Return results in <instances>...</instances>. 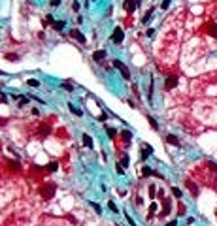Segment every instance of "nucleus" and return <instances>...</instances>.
<instances>
[{"label": "nucleus", "instance_id": "nucleus-1", "mask_svg": "<svg viewBox=\"0 0 217 226\" xmlns=\"http://www.w3.org/2000/svg\"><path fill=\"white\" fill-rule=\"evenodd\" d=\"M55 183H45V185H42L40 187V196H42L44 200H51L55 196Z\"/></svg>", "mask_w": 217, "mask_h": 226}, {"label": "nucleus", "instance_id": "nucleus-2", "mask_svg": "<svg viewBox=\"0 0 217 226\" xmlns=\"http://www.w3.org/2000/svg\"><path fill=\"white\" fill-rule=\"evenodd\" d=\"M113 66H115V68L117 70H119L121 72V75H123V78H125V79H130V72H128V68H127V64H123L121 62V60H113Z\"/></svg>", "mask_w": 217, "mask_h": 226}, {"label": "nucleus", "instance_id": "nucleus-3", "mask_svg": "<svg viewBox=\"0 0 217 226\" xmlns=\"http://www.w3.org/2000/svg\"><path fill=\"white\" fill-rule=\"evenodd\" d=\"M178 75H170V78H166V81H164V89H174V87H178Z\"/></svg>", "mask_w": 217, "mask_h": 226}, {"label": "nucleus", "instance_id": "nucleus-4", "mask_svg": "<svg viewBox=\"0 0 217 226\" xmlns=\"http://www.w3.org/2000/svg\"><path fill=\"white\" fill-rule=\"evenodd\" d=\"M123 36H125V34H123V28H115V30H113V34H111V42L113 43H121L123 42Z\"/></svg>", "mask_w": 217, "mask_h": 226}, {"label": "nucleus", "instance_id": "nucleus-5", "mask_svg": "<svg viewBox=\"0 0 217 226\" xmlns=\"http://www.w3.org/2000/svg\"><path fill=\"white\" fill-rule=\"evenodd\" d=\"M185 185H187V188H189L191 196H193V198L198 196V187H196V185H194L193 181H191V179H185Z\"/></svg>", "mask_w": 217, "mask_h": 226}, {"label": "nucleus", "instance_id": "nucleus-6", "mask_svg": "<svg viewBox=\"0 0 217 226\" xmlns=\"http://www.w3.org/2000/svg\"><path fill=\"white\" fill-rule=\"evenodd\" d=\"M170 211H172V202L166 198L162 202V211H161V217H166V215H170Z\"/></svg>", "mask_w": 217, "mask_h": 226}, {"label": "nucleus", "instance_id": "nucleus-7", "mask_svg": "<svg viewBox=\"0 0 217 226\" xmlns=\"http://www.w3.org/2000/svg\"><path fill=\"white\" fill-rule=\"evenodd\" d=\"M70 36H72V38H74V40H77V42H79V43H85V36L83 34H81L79 32V30H70Z\"/></svg>", "mask_w": 217, "mask_h": 226}, {"label": "nucleus", "instance_id": "nucleus-8", "mask_svg": "<svg viewBox=\"0 0 217 226\" xmlns=\"http://www.w3.org/2000/svg\"><path fill=\"white\" fill-rule=\"evenodd\" d=\"M164 141H166V143H170V145H174V147H178V145H179L178 136H174V134H168L166 138H164Z\"/></svg>", "mask_w": 217, "mask_h": 226}, {"label": "nucleus", "instance_id": "nucleus-9", "mask_svg": "<svg viewBox=\"0 0 217 226\" xmlns=\"http://www.w3.org/2000/svg\"><path fill=\"white\" fill-rule=\"evenodd\" d=\"M136 6H138V0H127V2H125V9H127L128 13L134 12V9H136Z\"/></svg>", "mask_w": 217, "mask_h": 226}, {"label": "nucleus", "instance_id": "nucleus-10", "mask_svg": "<svg viewBox=\"0 0 217 226\" xmlns=\"http://www.w3.org/2000/svg\"><path fill=\"white\" fill-rule=\"evenodd\" d=\"M121 138H123V141H125V145H130L132 132H130V130H123V132H121Z\"/></svg>", "mask_w": 217, "mask_h": 226}, {"label": "nucleus", "instance_id": "nucleus-11", "mask_svg": "<svg viewBox=\"0 0 217 226\" xmlns=\"http://www.w3.org/2000/svg\"><path fill=\"white\" fill-rule=\"evenodd\" d=\"M208 34L211 36V38H217V23H208Z\"/></svg>", "mask_w": 217, "mask_h": 226}, {"label": "nucleus", "instance_id": "nucleus-12", "mask_svg": "<svg viewBox=\"0 0 217 226\" xmlns=\"http://www.w3.org/2000/svg\"><path fill=\"white\" fill-rule=\"evenodd\" d=\"M104 56H106V51H95V53H92V60H95V62H102Z\"/></svg>", "mask_w": 217, "mask_h": 226}, {"label": "nucleus", "instance_id": "nucleus-13", "mask_svg": "<svg viewBox=\"0 0 217 226\" xmlns=\"http://www.w3.org/2000/svg\"><path fill=\"white\" fill-rule=\"evenodd\" d=\"M151 153H153V147L151 145H146V147L142 149V160H147V156L151 155Z\"/></svg>", "mask_w": 217, "mask_h": 226}, {"label": "nucleus", "instance_id": "nucleus-14", "mask_svg": "<svg viewBox=\"0 0 217 226\" xmlns=\"http://www.w3.org/2000/svg\"><path fill=\"white\" fill-rule=\"evenodd\" d=\"M81 140H83V145H85L87 149H91V147H92V138H91V136L83 134V138H81Z\"/></svg>", "mask_w": 217, "mask_h": 226}, {"label": "nucleus", "instance_id": "nucleus-15", "mask_svg": "<svg viewBox=\"0 0 217 226\" xmlns=\"http://www.w3.org/2000/svg\"><path fill=\"white\" fill-rule=\"evenodd\" d=\"M147 121H149V125H151V128H153V130H159V125H157V121H155L151 115H147Z\"/></svg>", "mask_w": 217, "mask_h": 226}, {"label": "nucleus", "instance_id": "nucleus-16", "mask_svg": "<svg viewBox=\"0 0 217 226\" xmlns=\"http://www.w3.org/2000/svg\"><path fill=\"white\" fill-rule=\"evenodd\" d=\"M142 175H143V177H149V175H153V170L149 168V166H146V168L142 170Z\"/></svg>", "mask_w": 217, "mask_h": 226}, {"label": "nucleus", "instance_id": "nucleus-17", "mask_svg": "<svg viewBox=\"0 0 217 226\" xmlns=\"http://www.w3.org/2000/svg\"><path fill=\"white\" fill-rule=\"evenodd\" d=\"M172 194L175 198H181L183 196V192H181V188H178V187H172Z\"/></svg>", "mask_w": 217, "mask_h": 226}, {"label": "nucleus", "instance_id": "nucleus-18", "mask_svg": "<svg viewBox=\"0 0 217 226\" xmlns=\"http://www.w3.org/2000/svg\"><path fill=\"white\" fill-rule=\"evenodd\" d=\"M155 211H157V204H151V205H149V215H147V219H151L153 215H155Z\"/></svg>", "mask_w": 217, "mask_h": 226}, {"label": "nucleus", "instance_id": "nucleus-19", "mask_svg": "<svg viewBox=\"0 0 217 226\" xmlns=\"http://www.w3.org/2000/svg\"><path fill=\"white\" fill-rule=\"evenodd\" d=\"M106 132H108V136H110V138H115L117 136V130H115V128H111V126H108Z\"/></svg>", "mask_w": 217, "mask_h": 226}, {"label": "nucleus", "instance_id": "nucleus-20", "mask_svg": "<svg viewBox=\"0 0 217 226\" xmlns=\"http://www.w3.org/2000/svg\"><path fill=\"white\" fill-rule=\"evenodd\" d=\"M153 12H155V9L151 8V9H149V12H147L146 15H143V19H142V23H146V25H147V21H149V17H151V15H153Z\"/></svg>", "mask_w": 217, "mask_h": 226}, {"label": "nucleus", "instance_id": "nucleus-21", "mask_svg": "<svg viewBox=\"0 0 217 226\" xmlns=\"http://www.w3.org/2000/svg\"><path fill=\"white\" fill-rule=\"evenodd\" d=\"M68 107H70V111H72V113H74V115H77V117H79V115H81V111H79V109H77V107H74V106H72V104H70Z\"/></svg>", "mask_w": 217, "mask_h": 226}, {"label": "nucleus", "instance_id": "nucleus-22", "mask_svg": "<svg viewBox=\"0 0 217 226\" xmlns=\"http://www.w3.org/2000/svg\"><path fill=\"white\" fill-rule=\"evenodd\" d=\"M108 207H110V209H111L113 213H117V211H119V209H117V205L113 204V202H108Z\"/></svg>", "mask_w": 217, "mask_h": 226}, {"label": "nucleus", "instance_id": "nucleus-23", "mask_svg": "<svg viewBox=\"0 0 217 226\" xmlns=\"http://www.w3.org/2000/svg\"><path fill=\"white\" fill-rule=\"evenodd\" d=\"M115 172H117V175H123V173H125V172H123V166H121V164H115Z\"/></svg>", "mask_w": 217, "mask_h": 226}, {"label": "nucleus", "instance_id": "nucleus-24", "mask_svg": "<svg viewBox=\"0 0 217 226\" xmlns=\"http://www.w3.org/2000/svg\"><path fill=\"white\" fill-rule=\"evenodd\" d=\"M53 27H55L57 30H63V28H64V23H63V21H57V23L53 25Z\"/></svg>", "mask_w": 217, "mask_h": 226}, {"label": "nucleus", "instance_id": "nucleus-25", "mask_svg": "<svg viewBox=\"0 0 217 226\" xmlns=\"http://www.w3.org/2000/svg\"><path fill=\"white\" fill-rule=\"evenodd\" d=\"M121 166H123V168H127V166H128V156H127V155L121 158Z\"/></svg>", "mask_w": 217, "mask_h": 226}, {"label": "nucleus", "instance_id": "nucleus-26", "mask_svg": "<svg viewBox=\"0 0 217 226\" xmlns=\"http://www.w3.org/2000/svg\"><path fill=\"white\" fill-rule=\"evenodd\" d=\"M91 205H92V209H95L96 213H102V209H100V205H98V204H95V202H91Z\"/></svg>", "mask_w": 217, "mask_h": 226}, {"label": "nucleus", "instance_id": "nucleus-27", "mask_svg": "<svg viewBox=\"0 0 217 226\" xmlns=\"http://www.w3.org/2000/svg\"><path fill=\"white\" fill-rule=\"evenodd\" d=\"M170 2H172V0H162L161 8H162V9H168V6H170Z\"/></svg>", "mask_w": 217, "mask_h": 226}, {"label": "nucleus", "instance_id": "nucleus-28", "mask_svg": "<svg viewBox=\"0 0 217 226\" xmlns=\"http://www.w3.org/2000/svg\"><path fill=\"white\" fill-rule=\"evenodd\" d=\"M155 188H157V187H153V185L149 187V196H151V198H155V194H157V191H155Z\"/></svg>", "mask_w": 217, "mask_h": 226}, {"label": "nucleus", "instance_id": "nucleus-29", "mask_svg": "<svg viewBox=\"0 0 217 226\" xmlns=\"http://www.w3.org/2000/svg\"><path fill=\"white\" fill-rule=\"evenodd\" d=\"M57 168H59V166H57V162H51L49 166H47V170H49V172H55Z\"/></svg>", "mask_w": 217, "mask_h": 226}, {"label": "nucleus", "instance_id": "nucleus-30", "mask_svg": "<svg viewBox=\"0 0 217 226\" xmlns=\"http://www.w3.org/2000/svg\"><path fill=\"white\" fill-rule=\"evenodd\" d=\"M27 83H28L30 87H38V85H40V83H38V81H36V79H28Z\"/></svg>", "mask_w": 217, "mask_h": 226}, {"label": "nucleus", "instance_id": "nucleus-31", "mask_svg": "<svg viewBox=\"0 0 217 226\" xmlns=\"http://www.w3.org/2000/svg\"><path fill=\"white\" fill-rule=\"evenodd\" d=\"M63 89H66V91H72V89H74V87H72L70 83H63Z\"/></svg>", "mask_w": 217, "mask_h": 226}, {"label": "nucleus", "instance_id": "nucleus-32", "mask_svg": "<svg viewBox=\"0 0 217 226\" xmlns=\"http://www.w3.org/2000/svg\"><path fill=\"white\" fill-rule=\"evenodd\" d=\"M166 226H178V220H170V222Z\"/></svg>", "mask_w": 217, "mask_h": 226}, {"label": "nucleus", "instance_id": "nucleus-33", "mask_svg": "<svg viewBox=\"0 0 217 226\" xmlns=\"http://www.w3.org/2000/svg\"><path fill=\"white\" fill-rule=\"evenodd\" d=\"M60 4V0H51V6H59Z\"/></svg>", "mask_w": 217, "mask_h": 226}, {"label": "nucleus", "instance_id": "nucleus-34", "mask_svg": "<svg viewBox=\"0 0 217 226\" xmlns=\"http://www.w3.org/2000/svg\"><path fill=\"white\" fill-rule=\"evenodd\" d=\"M92 2H95V0H92Z\"/></svg>", "mask_w": 217, "mask_h": 226}, {"label": "nucleus", "instance_id": "nucleus-35", "mask_svg": "<svg viewBox=\"0 0 217 226\" xmlns=\"http://www.w3.org/2000/svg\"><path fill=\"white\" fill-rule=\"evenodd\" d=\"M215 215H217V213H215Z\"/></svg>", "mask_w": 217, "mask_h": 226}]
</instances>
